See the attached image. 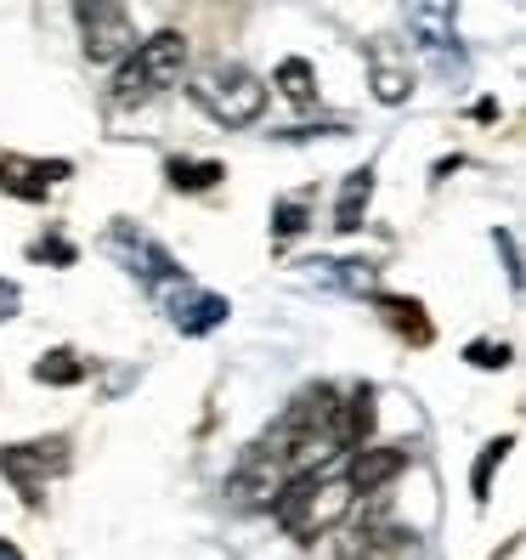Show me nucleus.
<instances>
[{
	"label": "nucleus",
	"mask_w": 526,
	"mask_h": 560,
	"mask_svg": "<svg viewBox=\"0 0 526 560\" xmlns=\"http://www.w3.org/2000/svg\"><path fill=\"white\" fill-rule=\"evenodd\" d=\"M351 481L346 476H317V470H294L283 487H278V499H272V515L289 538H317L328 533V526H340L351 515Z\"/></svg>",
	"instance_id": "obj_1"
},
{
	"label": "nucleus",
	"mask_w": 526,
	"mask_h": 560,
	"mask_svg": "<svg viewBox=\"0 0 526 560\" xmlns=\"http://www.w3.org/2000/svg\"><path fill=\"white\" fill-rule=\"evenodd\" d=\"M182 74H187V35H182V28H159V35H148L142 46H130L119 57L114 103L137 108V103H148V96L182 85Z\"/></svg>",
	"instance_id": "obj_2"
},
{
	"label": "nucleus",
	"mask_w": 526,
	"mask_h": 560,
	"mask_svg": "<svg viewBox=\"0 0 526 560\" xmlns=\"http://www.w3.org/2000/svg\"><path fill=\"white\" fill-rule=\"evenodd\" d=\"M187 96L226 130H244L267 114V85L249 69H238V62H210V69H199L187 80Z\"/></svg>",
	"instance_id": "obj_3"
},
{
	"label": "nucleus",
	"mask_w": 526,
	"mask_h": 560,
	"mask_svg": "<svg viewBox=\"0 0 526 560\" xmlns=\"http://www.w3.org/2000/svg\"><path fill=\"white\" fill-rule=\"evenodd\" d=\"M108 255L119 260V267H125L130 278H142L153 294H164V289H171L176 278H187V272L176 267V255L164 249L159 238H148L142 226H130V221H119L114 233H108Z\"/></svg>",
	"instance_id": "obj_4"
},
{
	"label": "nucleus",
	"mask_w": 526,
	"mask_h": 560,
	"mask_svg": "<svg viewBox=\"0 0 526 560\" xmlns=\"http://www.w3.org/2000/svg\"><path fill=\"white\" fill-rule=\"evenodd\" d=\"M80 18V40L91 62H119L130 46H137V28H130L125 0H74Z\"/></svg>",
	"instance_id": "obj_5"
},
{
	"label": "nucleus",
	"mask_w": 526,
	"mask_h": 560,
	"mask_svg": "<svg viewBox=\"0 0 526 560\" xmlns=\"http://www.w3.org/2000/svg\"><path fill=\"white\" fill-rule=\"evenodd\" d=\"M0 470L17 481V492H23L28 504H40L46 476L69 470V442L51 436V442H17V447H0Z\"/></svg>",
	"instance_id": "obj_6"
},
{
	"label": "nucleus",
	"mask_w": 526,
	"mask_h": 560,
	"mask_svg": "<svg viewBox=\"0 0 526 560\" xmlns=\"http://www.w3.org/2000/svg\"><path fill=\"white\" fill-rule=\"evenodd\" d=\"M408 28H413V40L442 62V69H465V51H458V23H453V0H413V7H408Z\"/></svg>",
	"instance_id": "obj_7"
},
{
	"label": "nucleus",
	"mask_w": 526,
	"mask_h": 560,
	"mask_svg": "<svg viewBox=\"0 0 526 560\" xmlns=\"http://www.w3.org/2000/svg\"><path fill=\"white\" fill-rule=\"evenodd\" d=\"M62 176H69V164H40V159H17V153L0 159V192H12V199H46V187Z\"/></svg>",
	"instance_id": "obj_8"
},
{
	"label": "nucleus",
	"mask_w": 526,
	"mask_h": 560,
	"mask_svg": "<svg viewBox=\"0 0 526 560\" xmlns=\"http://www.w3.org/2000/svg\"><path fill=\"white\" fill-rule=\"evenodd\" d=\"M226 294H210V289H182L176 301H171V323L182 328V335H210V328H221L226 323Z\"/></svg>",
	"instance_id": "obj_9"
},
{
	"label": "nucleus",
	"mask_w": 526,
	"mask_h": 560,
	"mask_svg": "<svg viewBox=\"0 0 526 560\" xmlns=\"http://www.w3.org/2000/svg\"><path fill=\"white\" fill-rule=\"evenodd\" d=\"M408 470V453L402 447H363L351 458V470H346V481H351V492H379L385 481H397Z\"/></svg>",
	"instance_id": "obj_10"
},
{
	"label": "nucleus",
	"mask_w": 526,
	"mask_h": 560,
	"mask_svg": "<svg viewBox=\"0 0 526 560\" xmlns=\"http://www.w3.org/2000/svg\"><path fill=\"white\" fill-rule=\"evenodd\" d=\"M369 199H374V164L351 171V176H346V187H340V205H335V226H340V233H356V226H363Z\"/></svg>",
	"instance_id": "obj_11"
},
{
	"label": "nucleus",
	"mask_w": 526,
	"mask_h": 560,
	"mask_svg": "<svg viewBox=\"0 0 526 560\" xmlns=\"http://www.w3.org/2000/svg\"><path fill=\"white\" fill-rule=\"evenodd\" d=\"M164 176H171V187H182V192H204V187H215L226 176V164L221 159H171Z\"/></svg>",
	"instance_id": "obj_12"
},
{
	"label": "nucleus",
	"mask_w": 526,
	"mask_h": 560,
	"mask_svg": "<svg viewBox=\"0 0 526 560\" xmlns=\"http://www.w3.org/2000/svg\"><path fill=\"white\" fill-rule=\"evenodd\" d=\"M312 278L335 283V289H374V267H369V260H312Z\"/></svg>",
	"instance_id": "obj_13"
},
{
	"label": "nucleus",
	"mask_w": 526,
	"mask_h": 560,
	"mask_svg": "<svg viewBox=\"0 0 526 560\" xmlns=\"http://www.w3.org/2000/svg\"><path fill=\"white\" fill-rule=\"evenodd\" d=\"M278 85H283L289 103H317V74H312L306 57H283L278 62Z\"/></svg>",
	"instance_id": "obj_14"
},
{
	"label": "nucleus",
	"mask_w": 526,
	"mask_h": 560,
	"mask_svg": "<svg viewBox=\"0 0 526 560\" xmlns=\"http://www.w3.org/2000/svg\"><path fill=\"white\" fill-rule=\"evenodd\" d=\"M35 380H40V385H80V380H85V362H80L74 351H46V357L35 362Z\"/></svg>",
	"instance_id": "obj_15"
},
{
	"label": "nucleus",
	"mask_w": 526,
	"mask_h": 560,
	"mask_svg": "<svg viewBox=\"0 0 526 560\" xmlns=\"http://www.w3.org/2000/svg\"><path fill=\"white\" fill-rule=\"evenodd\" d=\"M408 91H413V80H408L402 69H390V62H374V96H379L385 108L408 103Z\"/></svg>",
	"instance_id": "obj_16"
},
{
	"label": "nucleus",
	"mask_w": 526,
	"mask_h": 560,
	"mask_svg": "<svg viewBox=\"0 0 526 560\" xmlns=\"http://www.w3.org/2000/svg\"><path fill=\"white\" fill-rule=\"evenodd\" d=\"M510 447H515V442H510V436H499V442H492V447H487V453L476 458V499H481V504H487V487H492V470H499L504 458H510Z\"/></svg>",
	"instance_id": "obj_17"
},
{
	"label": "nucleus",
	"mask_w": 526,
	"mask_h": 560,
	"mask_svg": "<svg viewBox=\"0 0 526 560\" xmlns=\"http://www.w3.org/2000/svg\"><path fill=\"white\" fill-rule=\"evenodd\" d=\"M385 306V317L397 323V328H413V340H431V323L419 317V306L413 301H379Z\"/></svg>",
	"instance_id": "obj_18"
},
{
	"label": "nucleus",
	"mask_w": 526,
	"mask_h": 560,
	"mask_svg": "<svg viewBox=\"0 0 526 560\" xmlns=\"http://www.w3.org/2000/svg\"><path fill=\"white\" fill-rule=\"evenodd\" d=\"M272 233H278V238H294V233H306V205H294V199L272 205Z\"/></svg>",
	"instance_id": "obj_19"
},
{
	"label": "nucleus",
	"mask_w": 526,
	"mask_h": 560,
	"mask_svg": "<svg viewBox=\"0 0 526 560\" xmlns=\"http://www.w3.org/2000/svg\"><path fill=\"white\" fill-rule=\"evenodd\" d=\"M465 357L476 362V369H504V362H510V346H492V340H476V346H470Z\"/></svg>",
	"instance_id": "obj_20"
},
{
	"label": "nucleus",
	"mask_w": 526,
	"mask_h": 560,
	"mask_svg": "<svg viewBox=\"0 0 526 560\" xmlns=\"http://www.w3.org/2000/svg\"><path fill=\"white\" fill-rule=\"evenodd\" d=\"M492 244H499V255H504V272H510V283L521 289V249H515V238H510V233H492Z\"/></svg>",
	"instance_id": "obj_21"
},
{
	"label": "nucleus",
	"mask_w": 526,
	"mask_h": 560,
	"mask_svg": "<svg viewBox=\"0 0 526 560\" xmlns=\"http://www.w3.org/2000/svg\"><path fill=\"white\" fill-rule=\"evenodd\" d=\"M35 255H40V260L51 255V260H62V267H69V260H74V249L62 244V238H46V244H35Z\"/></svg>",
	"instance_id": "obj_22"
},
{
	"label": "nucleus",
	"mask_w": 526,
	"mask_h": 560,
	"mask_svg": "<svg viewBox=\"0 0 526 560\" xmlns=\"http://www.w3.org/2000/svg\"><path fill=\"white\" fill-rule=\"evenodd\" d=\"M17 312V283H0V317Z\"/></svg>",
	"instance_id": "obj_23"
},
{
	"label": "nucleus",
	"mask_w": 526,
	"mask_h": 560,
	"mask_svg": "<svg viewBox=\"0 0 526 560\" xmlns=\"http://www.w3.org/2000/svg\"><path fill=\"white\" fill-rule=\"evenodd\" d=\"M0 560H23V555H17L12 544H0Z\"/></svg>",
	"instance_id": "obj_24"
}]
</instances>
